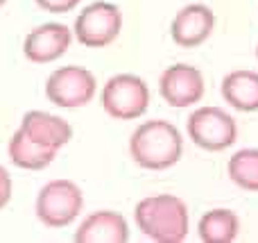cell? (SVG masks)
Masks as SVG:
<instances>
[{
	"instance_id": "3",
	"label": "cell",
	"mask_w": 258,
	"mask_h": 243,
	"mask_svg": "<svg viewBox=\"0 0 258 243\" xmlns=\"http://www.w3.org/2000/svg\"><path fill=\"white\" fill-rule=\"evenodd\" d=\"M102 107L116 121L141 118L150 107V86L134 73H120L102 86Z\"/></svg>"
},
{
	"instance_id": "2",
	"label": "cell",
	"mask_w": 258,
	"mask_h": 243,
	"mask_svg": "<svg viewBox=\"0 0 258 243\" xmlns=\"http://www.w3.org/2000/svg\"><path fill=\"white\" fill-rule=\"evenodd\" d=\"M134 221L147 239L156 243H181L188 236V205L170 193L143 198L134 209Z\"/></svg>"
},
{
	"instance_id": "9",
	"label": "cell",
	"mask_w": 258,
	"mask_h": 243,
	"mask_svg": "<svg viewBox=\"0 0 258 243\" xmlns=\"http://www.w3.org/2000/svg\"><path fill=\"white\" fill-rule=\"evenodd\" d=\"M215 30V14L209 5L192 3L181 7L170 23V36L179 48H197Z\"/></svg>"
},
{
	"instance_id": "12",
	"label": "cell",
	"mask_w": 258,
	"mask_h": 243,
	"mask_svg": "<svg viewBox=\"0 0 258 243\" xmlns=\"http://www.w3.org/2000/svg\"><path fill=\"white\" fill-rule=\"evenodd\" d=\"M21 130L30 136L32 141L45 145V148L59 150L73 139V127L68 121H63L61 116L41 112V109H32L23 116Z\"/></svg>"
},
{
	"instance_id": "4",
	"label": "cell",
	"mask_w": 258,
	"mask_h": 243,
	"mask_svg": "<svg viewBox=\"0 0 258 243\" xmlns=\"http://www.w3.org/2000/svg\"><path fill=\"white\" fill-rule=\"evenodd\" d=\"M188 139L202 150L209 153H222L231 148L238 139L236 118L227 114L224 109L206 105L200 107L188 116Z\"/></svg>"
},
{
	"instance_id": "16",
	"label": "cell",
	"mask_w": 258,
	"mask_h": 243,
	"mask_svg": "<svg viewBox=\"0 0 258 243\" xmlns=\"http://www.w3.org/2000/svg\"><path fill=\"white\" fill-rule=\"evenodd\" d=\"M229 177L242 191L258 193V148H242L229 157Z\"/></svg>"
},
{
	"instance_id": "10",
	"label": "cell",
	"mask_w": 258,
	"mask_h": 243,
	"mask_svg": "<svg viewBox=\"0 0 258 243\" xmlns=\"http://www.w3.org/2000/svg\"><path fill=\"white\" fill-rule=\"evenodd\" d=\"M71 41L73 32L63 23H43L27 32L23 41V55L32 64H50L68 53Z\"/></svg>"
},
{
	"instance_id": "1",
	"label": "cell",
	"mask_w": 258,
	"mask_h": 243,
	"mask_svg": "<svg viewBox=\"0 0 258 243\" xmlns=\"http://www.w3.org/2000/svg\"><path fill=\"white\" fill-rule=\"evenodd\" d=\"M129 155L141 168L165 171L174 166L183 155L181 132L163 118L145 121L129 136Z\"/></svg>"
},
{
	"instance_id": "8",
	"label": "cell",
	"mask_w": 258,
	"mask_h": 243,
	"mask_svg": "<svg viewBox=\"0 0 258 243\" xmlns=\"http://www.w3.org/2000/svg\"><path fill=\"white\" fill-rule=\"evenodd\" d=\"M204 75L197 66L190 64H174L165 68L159 77V93L170 107H190L204 98Z\"/></svg>"
},
{
	"instance_id": "19",
	"label": "cell",
	"mask_w": 258,
	"mask_h": 243,
	"mask_svg": "<svg viewBox=\"0 0 258 243\" xmlns=\"http://www.w3.org/2000/svg\"><path fill=\"white\" fill-rule=\"evenodd\" d=\"M5 3H7V0H0V7H3V5H5Z\"/></svg>"
},
{
	"instance_id": "18",
	"label": "cell",
	"mask_w": 258,
	"mask_h": 243,
	"mask_svg": "<svg viewBox=\"0 0 258 243\" xmlns=\"http://www.w3.org/2000/svg\"><path fill=\"white\" fill-rule=\"evenodd\" d=\"M12 200V177H9L7 168L0 166V209H5Z\"/></svg>"
},
{
	"instance_id": "20",
	"label": "cell",
	"mask_w": 258,
	"mask_h": 243,
	"mask_svg": "<svg viewBox=\"0 0 258 243\" xmlns=\"http://www.w3.org/2000/svg\"><path fill=\"white\" fill-rule=\"evenodd\" d=\"M256 57H258V45H256Z\"/></svg>"
},
{
	"instance_id": "11",
	"label": "cell",
	"mask_w": 258,
	"mask_h": 243,
	"mask_svg": "<svg viewBox=\"0 0 258 243\" xmlns=\"http://www.w3.org/2000/svg\"><path fill=\"white\" fill-rule=\"evenodd\" d=\"M73 239L77 243H127L129 225L122 214L100 209L80 223Z\"/></svg>"
},
{
	"instance_id": "17",
	"label": "cell",
	"mask_w": 258,
	"mask_h": 243,
	"mask_svg": "<svg viewBox=\"0 0 258 243\" xmlns=\"http://www.w3.org/2000/svg\"><path fill=\"white\" fill-rule=\"evenodd\" d=\"M48 14H68L80 5V0H34Z\"/></svg>"
},
{
	"instance_id": "5",
	"label": "cell",
	"mask_w": 258,
	"mask_h": 243,
	"mask_svg": "<svg viewBox=\"0 0 258 243\" xmlns=\"http://www.w3.org/2000/svg\"><path fill=\"white\" fill-rule=\"evenodd\" d=\"M84 207L82 189L73 180H52L36 196V218L45 227H66L80 216Z\"/></svg>"
},
{
	"instance_id": "14",
	"label": "cell",
	"mask_w": 258,
	"mask_h": 243,
	"mask_svg": "<svg viewBox=\"0 0 258 243\" xmlns=\"http://www.w3.org/2000/svg\"><path fill=\"white\" fill-rule=\"evenodd\" d=\"M57 153L59 150L45 148V145L32 141L21 127L9 139V159H12L14 166L25 168V171H43V168H48L54 162Z\"/></svg>"
},
{
	"instance_id": "6",
	"label": "cell",
	"mask_w": 258,
	"mask_h": 243,
	"mask_svg": "<svg viewBox=\"0 0 258 243\" xmlns=\"http://www.w3.org/2000/svg\"><path fill=\"white\" fill-rule=\"evenodd\" d=\"M122 30V14L116 5L98 0L86 5L75 18V39L84 48H107L118 39Z\"/></svg>"
},
{
	"instance_id": "7",
	"label": "cell",
	"mask_w": 258,
	"mask_h": 243,
	"mask_svg": "<svg viewBox=\"0 0 258 243\" xmlns=\"http://www.w3.org/2000/svg\"><path fill=\"white\" fill-rule=\"evenodd\" d=\"M98 82L95 75L84 66H61L50 73L45 82V95L52 105L63 109H77L95 98Z\"/></svg>"
},
{
	"instance_id": "13",
	"label": "cell",
	"mask_w": 258,
	"mask_h": 243,
	"mask_svg": "<svg viewBox=\"0 0 258 243\" xmlns=\"http://www.w3.org/2000/svg\"><path fill=\"white\" fill-rule=\"evenodd\" d=\"M224 103L238 112H258V73L256 71H231L224 75L220 86Z\"/></svg>"
},
{
	"instance_id": "15",
	"label": "cell",
	"mask_w": 258,
	"mask_h": 243,
	"mask_svg": "<svg viewBox=\"0 0 258 243\" xmlns=\"http://www.w3.org/2000/svg\"><path fill=\"white\" fill-rule=\"evenodd\" d=\"M197 234L204 243H231L240 234V218L231 209H211L200 218Z\"/></svg>"
}]
</instances>
